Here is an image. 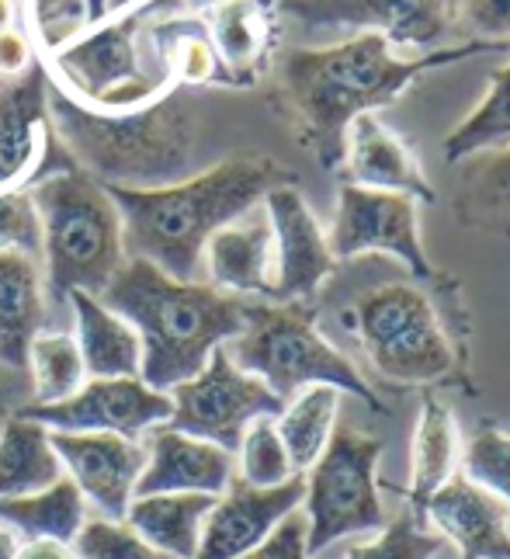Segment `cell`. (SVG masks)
Here are the masks:
<instances>
[{"label": "cell", "mask_w": 510, "mask_h": 559, "mask_svg": "<svg viewBox=\"0 0 510 559\" xmlns=\"http://www.w3.org/2000/svg\"><path fill=\"white\" fill-rule=\"evenodd\" d=\"M497 52H510V38H473L403 60L382 35L365 32L333 46L285 52L278 63V102L292 115L299 143L317 164L323 170H337L344 160L347 126L358 115H376L392 105L427 70Z\"/></svg>", "instance_id": "cell-1"}, {"label": "cell", "mask_w": 510, "mask_h": 559, "mask_svg": "<svg viewBox=\"0 0 510 559\" xmlns=\"http://www.w3.org/2000/svg\"><path fill=\"white\" fill-rule=\"evenodd\" d=\"M220 87H167L135 111H94L49 76V129L105 188H167L209 170V102Z\"/></svg>", "instance_id": "cell-2"}, {"label": "cell", "mask_w": 510, "mask_h": 559, "mask_svg": "<svg viewBox=\"0 0 510 559\" xmlns=\"http://www.w3.org/2000/svg\"><path fill=\"white\" fill-rule=\"evenodd\" d=\"M292 170L258 150H237L181 185L132 191L108 188L119 205L126 254L143 258L178 282H205L202 254L212 234L261 205Z\"/></svg>", "instance_id": "cell-3"}, {"label": "cell", "mask_w": 510, "mask_h": 559, "mask_svg": "<svg viewBox=\"0 0 510 559\" xmlns=\"http://www.w3.org/2000/svg\"><path fill=\"white\" fill-rule=\"evenodd\" d=\"M97 299L140 334V379L156 393L194 379L220 344L240 337L250 306L209 282L170 278L143 258H129Z\"/></svg>", "instance_id": "cell-4"}, {"label": "cell", "mask_w": 510, "mask_h": 559, "mask_svg": "<svg viewBox=\"0 0 510 559\" xmlns=\"http://www.w3.org/2000/svg\"><path fill=\"white\" fill-rule=\"evenodd\" d=\"M43 226V278L49 313L73 293L102 296L129 261L119 205L102 181L73 164L60 140H46L43 164L25 185Z\"/></svg>", "instance_id": "cell-5"}, {"label": "cell", "mask_w": 510, "mask_h": 559, "mask_svg": "<svg viewBox=\"0 0 510 559\" xmlns=\"http://www.w3.org/2000/svg\"><path fill=\"white\" fill-rule=\"evenodd\" d=\"M226 352L282 403L306 385H333L361 400L365 407L389 414L371 382L358 372V365L320 334L317 313L306 302H250L244 334L233 337Z\"/></svg>", "instance_id": "cell-6"}, {"label": "cell", "mask_w": 510, "mask_h": 559, "mask_svg": "<svg viewBox=\"0 0 510 559\" xmlns=\"http://www.w3.org/2000/svg\"><path fill=\"white\" fill-rule=\"evenodd\" d=\"M344 326L355 331L361 348L382 379L400 385H459L462 352L451 341L438 302L414 282H389L365 293Z\"/></svg>", "instance_id": "cell-7"}, {"label": "cell", "mask_w": 510, "mask_h": 559, "mask_svg": "<svg viewBox=\"0 0 510 559\" xmlns=\"http://www.w3.org/2000/svg\"><path fill=\"white\" fill-rule=\"evenodd\" d=\"M153 8V4H150ZM150 8L115 17L73 38L56 56H49V76L70 98L94 111H135L161 98L174 87L167 63L153 56L146 43V14Z\"/></svg>", "instance_id": "cell-8"}, {"label": "cell", "mask_w": 510, "mask_h": 559, "mask_svg": "<svg viewBox=\"0 0 510 559\" xmlns=\"http://www.w3.org/2000/svg\"><path fill=\"white\" fill-rule=\"evenodd\" d=\"M379 459L382 438L358 428H333L323 455L306 476V549L323 552L337 538L386 528V508L379 500Z\"/></svg>", "instance_id": "cell-9"}, {"label": "cell", "mask_w": 510, "mask_h": 559, "mask_svg": "<svg viewBox=\"0 0 510 559\" xmlns=\"http://www.w3.org/2000/svg\"><path fill=\"white\" fill-rule=\"evenodd\" d=\"M170 403H174V411H170L167 428L212 441V445H220L233 455H237L240 438L250 420L278 417L285 407L258 376L244 372L240 365L229 358L226 344H220V348L209 355L205 369L199 376L174 385Z\"/></svg>", "instance_id": "cell-10"}, {"label": "cell", "mask_w": 510, "mask_h": 559, "mask_svg": "<svg viewBox=\"0 0 510 559\" xmlns=\"http://www.w3.org/2000/svg\"><path fill=\"white\" fill-rule=\"evenodd\" d=\"M417 209L420 202H414L410 195L341 181L337 212H333V223L327 229L333 258L341 264L361 254H392L410 267L414 278L435 282L438 272L424 250Z\"/></svg>", "instance_id": "cell-11"}, {"label": "cell", "mask_w": 510, "mask_h": 559, "mask_svg": "<svg viewBox=\"0 0 510 559\" xmlns=\"http://www.w3.org/2000/svg\"><path fill=\"white\" fill-rule=\"evenodd\" d=\"M278 14L306 32H371L396 49H427L448 35L451 0H278Z\"/></svg>", "instance_id": "cell-12"}, {"label": "cell", "mask_w": 510, "mask_h": 559, "mask_svg": "<svg viewBox=\"0 0 510 559\" xmlns=\"http://www.w3.org/2000/svg\"><path fill=\"white\" fill-rule=\"evenodd\" d=\"M170 393H156L143 379H87L73 396L46 407H22V414L49 431L119 435L143 441L153 428L170 420Z\"/></svg>", "instance_id": "cell-13"}, {"label": "cell", "mask_w": 510, "mask_h": 559, "mask_svg": "<svg viewBox=\"0 0 510 559\" xmlns=\"http://www.w3.org/2000/svg\"><path fill=\"white\" fill-rule=\"evenodd\" d=\"M43 331H52L43 261L0 250V393L11 411L32 400L28 348Z\"/></svg>", "instance_id": "cell-14"}, {"label": "cell", "mask_w": 510, "mask_h": 559, "mask_svg": "<svg viewBox=\"0 0 510 559\" xmlns=\"http://www.w3.org/2000/svg\"><path fill=\"white\" fill-rule=\"evenodd\" d=\"M264 212L274 234V302H306L337 272L330 240L299 185H278L264 195Z\"/></svg>", "instance_id": "cell-15"}, {"label": "cell", "mask_w": 510, "mask_h": 559, "mask_svg": "<svg viewBox=\"0 0 510 559\" xmlns=\"http://www.w3.org/2000/svg\"><path fill=\"white\" fill-rule=\"evenodd\" d=\"M49 441L63 462V473L84 493L87 504H94L102 518L122 522L146 466L143 441L76 431H49Z\"/></svg>", "instance_id": "cell-16"}, {"label": "cell", "mask_w": 510, "mask_h": 559, "mask_svg": "<svg viewBox=\"0 0 510 559\" xmlns=\"http://www.w3.org/2000/svg\"><path fill=\"white\" fill-rule=\"evenodd\" d=\"M306 497V476H292L282 487H250L240 476H233L223 497L202 525L199 552L194 559H240L253 546L278 528L292 511L303 508Z\"/></svg>", "instance_id": "cell-17"}, {"label": "cell", "mask_w": 510, "mask_h": 559, "mask_svg": "<svg viewBox=\"0 0 510 559\" xmlns=\"http://www.w3.org/2000/svg\"><path fill=\"white\" fill-rule=\"evenodd\" d=\"M49 140V67L43 56L17 76H0V191L25 188Z\"/></svg>", "instance_id": "cell-18"}, {"label": "cell", "mask_w": 510, "mask_h": 559, "mask_svg": "<svg viewBox=\"0 0 510 559\" xmlns=\"http://www.w3.org/2000/svg\"><path fill=\"white\" fill-rule=\"evenodd\" d=\"M146 466L135 497L146 493H209L223 497L237 476V455L212 441L174 431L167 424L153 428L146 438Z\"/></svg>", "instance_id": "cell-19"}, {"label": "cell", "mask_w": 510, "mask_h": 559, "mask_svg": "<svg viewBox=\"0 0 510 559\" xmlns=\"http://www.w3.org/2000/svg\"><path fill=\"white\" fill-rule=\"evenodd\" d=\"M212 49L226 70L233 91H250L261 84L278 46V0H226L202 14Z\"/></svg>", "instance_id": "cell-20"}, {"label": "cell", "mask_w": 510, "mask_h": 559, "mask_svg": "<svg viewBox=\"0 0 510 559\" xmlns=\"http://www.w3.org/2000/svg\"><path fill=\"white\" fill-rule=\"evenodd\" d=\"M341 167H344L347 185L396 191V195H410L424 205L438 199V191L427 181L417 153L410 150V143L400 140L379 115H358V119L347 126Z\"/></svg>", "instance_id": "cell-21"}, {"label": "cell", "mask_w": 510, "mask_h": 559, "mask_svg": "<svg viewBox=\"0 0 510 559\" xmlns=\"http://www.w3.org/2000/svg\"><path fill=\"white\" fill-rule=\"evenodd\" d=\"M420 514L455 543L459 559H510V511L473 479L451 476Z\"/></svg>", "instance_id": "cell-22"}, {"label": "cell", "mask_w": 510, "mask_h": 559, "mask_svg": "<svg viewBox=\"0 0 510 559\" xmlns=\"http://www.w3.org/2000/svg\"><path fill=\"white\" fill-rule=\"evenodd\" d=\"M205 282L229 296H264L274 285V234L264 202L212 234L202 254Z\"/></svg>", "instance_id": "cell-23"}, {"label": "cell", "mask_w": 510, "mask_h": 559, "mask_svg": "<svg viewBox=\"0 0 510 559\" xmlns=\"http://www.w3.org/2000/svg\"><path fill=\"white\" fill-rule=\"evenodd\" d=\"M70 310L76 320V348L91 379H140L143 344L119 313L87 293H73Z\"/></svg>", "instance_id": "cell-24"}, {"label": "cell", "mask_w": 510, "mask_h": 559, "mask_svg": "<svg viewBox=\"0 0 510 559\" xmlns=\"http://www.w3.org/2000/svg\"><path fill=\"white\" fill-rule=\"evenodd\" d=\"M212 504L209 493H146L132 497L122 522L167 559H194Z\"/></svg>", "instance_id": "cell-25"}, {"label": "cell", "mask_w": 510, "mask_h": 559, "mask_svg": "<svg viewBox=\"0 0 510 559\" xmlns=\"http://www.w3.org/2000/svg\"><path fill=\"white\" fill-rule=\"evenodd\" d=\"M87 518V500L67 473L38 493L0 500V525H8L25 543L49 538V543L70 546Z\"/></svg>", "instance_id": "cell-26"}, {"label": "cell", "mask_w": 510, "mask_h": 559, "mask_svg": "<svg viewBox=\"0 0 510 559\" xmlns=\"http://www.w3.org/2000/svg\"><path fill=\"white\" fill-rule=\"evenodd\" d=\"M60 476L63 462L49 441V428L11 414L0 428V500L38 493Z\"/></svg>", "instance_id": "cell-27"}, {"label": "cell", "mask_w": 510, "mask_h": 559, "mask_svg": "<svg viewBox=\"0 0 510 559\" xmlns=\"http://www.w3.org/2000/svg\"><path fill=\"white\" fill-rule=\"evenodd\" d=\"M459 462V428L455 414L438 396H424L420 417L414 428V462H410V508L417 514L430 500V493L441 490L455 476Z\"/></svg>", "instance_id": "cell-28"}, {"label": "cell", "mask_w": 510, "mask_h": 559, "mask_svg": "<svg viewBox=\"0 0 510 559\" xmlns=\"http://www.w3.org/2000/svg\"><path fill=\"white\" fill-rule=\"evenodd\" d=\"M337 411H341V390H333V385H306L274 417L278 435L285 441V452L292 459V469L299 476L309 473L312 462L323 455L333 428H337Z\"/></svg>", "instance_id": "cell-29"}, {"label": "cell", "mask_w": 510, "mask_h": 559, "mask_svg": "<svg viewBox=\"0 0 510 559\" xmlns=\"http://www.w3.org/2000/svg\"><path fill=\"white\" fill-rule=\"evenodd\" d=\"M507 146H510V63L489 76L479 105L448 132L444 160L462 164L483 157V153H500Z\"/></svg>", "instance_id": "cell-30"}, {"label": "cell", "mask_w": 510, "mask_h": 559, "mask_svg": "<svg viewBox=\"0 0 510 559\" xmlns=\"http://www.w3.org/2000/svg\"><path fill=\"white\" fill-rule=\"evenodd\" d=\"M28 382L32 400L28 407H46L73 396L87 382V369L76 337L67 331H43L28 348Z\"/></svg>", "instance_id": "cell-31"}, {"label": "cell", "mask_w": 510, "mask_h": 559, "mask_svg": "<svg viewBox=\"0 0 510 559\" xmlns=\"http://www.w3.org/2000/svg\"><path fill=\"white\" fill-rule=\"evenodd\" d=\"M459 219L473 226H497L510 223V146L489 153L473 170L455 199Z\"/></svg>", "instance_id": "cell-32"}, {"label": "cell", "mask_w": 510, "mask_h": 559, "mask_svg": "<svg viewBox=\"0 0 510 559\" xmlns=\"http://www.w3.org/2000/svg\"><path fill=\"white\" fill-rule=\"evenodd\" d=\"M237 476L250 487H282L292 476H299L292 469V459L285 452L274 417H258L247 424L237 449Z\"/></svg>", "instance_id": "cell-33"}, {"label": "cell", "mask_w": 510, "mask_h": 559, "mask_svg": "<svg viewBox=\"0 0 510 559\" xmlns=\"http://www.w3.org/2000/svg\"><path fill=\"white\" fill-rule=\"evenodd\" d=\"M22 28L28 32L35 52L49 60L73 38L91 32L87 0H22Z\"/></svg>", "instance_id": "cell-34"}, {"label": "cell", "mask_w": 510, "mask_h": 559, "mask_svg": "<svg viewBox=\"0 0 510 559\" xmlns=\"http://www.w3.org/2000/svg\"><path fill=\"white\" fill-rule=\"evenodd\" d=\"M465 479L494 493L500 504L510 511V431L500 428L497 420H479L462 455Z\"/></svg>", "instance_id": "cell-35"}, {"label": "cell", "mask_w": 510, "mask_h": 559, "mask_svg": "<svg viewBox=\"0 0 510 559\" xmlns=\"http://www.w3.org/2000/svg\"><path fill=\"white\" fill-rule=\"evenodd\" d=\"M444 549V538L424 528V514L414 508L389 522L379 538L351 546L344 559H435Z\"/></svg>", "instance_id": "cell-36"}, {"label": "cell", "mask_w": 510, "mask_h": 559, "mask_svg": "<svg viewBox=\"0 0 510 559\" xmlns=\"http://www.w3.org/2000/svg\"><path fill=\"white\" fill-rule=\"evenodd\" d=\"M70 549L76 559H167L126 522H111V518L102 514L87 518L84 528L70 543Z\"/></svg>", "instance_id": "cell-37"}, {"label": "cell", "mask_w": 510, "mask_h": 559, "mask_svg": "<svg viewBox=\"0 0 510 559\" xmlns=\"http://www.w3.org/2000/svg\"><path fill=\"white\" fill-rule=\"evenodd\" d=\"M0 250H17L43 261V226L25 188L0 191Z\"/></svg>", "instance_id": "cell-38"}, {"label": "cell", "mask_w": 510, "mask_h": 559, "mask_svg": "<svg viewBox=\"0 0 510 559\" xmlns=\"http://www.w3.org/2000/svg\"><path fill=\"white\" fill-rule=\"evenodd\" d=\"M240 559H312L309 549H306V514L292 511L261 546H253Z\"/></svg>", "instance_id": "cell-39"}, {"label": "cell", "mask_w": 510, "mask_h": 559, "mask_svg": "<svg viewBox=\"0 0 510 559\" xmlns=\"http://www.w3.org/2000/svg\"><path fill=\"white\" fill-rule=\"evenodd\" d=\"M465 22L483 38H510V0H465Z\"/></svg>", "instance_id": "cell-40"}, {"label": "cell", "mask_w": 510, "mask_h": 559, "mask_svg": "<svg viewBox=\"0 0 510 559\" xmlns=\"http://www.w3.org/2000/svg\"><path fill=\"white\" fill-rule=\"evenodd\" d=\"M35 46L25 28L0 32V76H17L35 63Z\"/></svg>", "instance_id": "cell-41"}, {"label": "cell", "mask_w": 510, "mask_h": 559, "mask_svg": "<svg viewBox=\"0 0 510 559\" xmlns=\"http://www.w3.org/2000/svg\"><path fill=\"white\" fill-rule=\"evenodd\" d=\"M14 559H76L70 546L63 543H49V538H35V543L17 546Z\"/></svg>", "instance_id": "cell-42"}, {"label": "cell", "mask_w": 510, "mask_h": 559, "mask_svg": "<svg viewBox=\"0 0 510 559\" xmlns=\"http://www.w3.org/2000/svg\"><path fill=\"white\" fill-rule=\"evenodd\" d=\"M22 28V0H0V32Z\"/></svg>", "instance_id": "cell-43"}, {"label": "cell", "mask_w": 510, "mask_h": 559, "mask_svg": "<svg viewBox=\"0 0 510 559\" xmlns=\"http://www.w3.org/2000/svg\"><path fill=\"white\" fill-rule=\"evenodd\" d=\"M14 556H17V535L8 525H0V559H14Z\"/></svg>", "instance_id": "cell-44"}, {"label": "cell", "mask_w": 510, "mask_h": 559, "mask_svg": "<svg viewBox=\"0 0 510 559\" xmlns=\"http://www.w3.org/2000/svg\"><path fill=\"white\" fill-rule=\"evenodd\" d=\"M220 4H226V0H181V11H188V14H205V11L220 8Z\"/></svg>", "instance_id": "cell-45"}, {"label": "cell", "mask_w": 510, "mask_h": 559, "mask_svg": "<svg viewBox=\"0 0 510 559\" xmlns=\"http://www.w3.org/2000/svg\"><path fill=\"white\" fill-rule=\"evenodd\" d=\"M11 414H14V411L8 407V403H0V428H4V420H8Z\"/></svg>", "instance_id": "cell-46"}, {"label": "cell", "mask_w": 510, "mask_h": 559, "mask_svg": "<svg viewBox=\"0 0 510 559\" xmlns=\"http://www.w3.org/2000/svg\"><path fill=\"white\" fill-rule=\"evenodd\" d=\"M170 4H178V8H181V0H170Z\"/></svg>", "instance_id": "cell-47"}, {"label": "cell", "mask_w": 510, "mask_h": 559, "mask_svg": "<svg viewBox=\"0 0 510 559\" xmlns=\"http://www.w3.org/2000/svg\"><path fill=\"white\" fill-rule=\"evenodd\" d=\"M0 403H8V400H4V393H0Z\"/></svg>", "instance_id": "cell-48"}]
</instances>
